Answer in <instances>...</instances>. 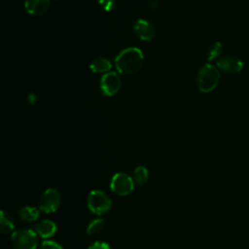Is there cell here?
Returning a JSON list of instances; mask_svg holds the SVG:
<instances>
[{"instance_id": "obj_1", "label": "cell", "mask_w": 249, "mask_h": 249, "mask_svg": "<svg viewBox=\"0 0 249 249\" xmlns=\"http://www.w3.org/2000/svg\"><path fill=\"white\" fill-rule=\"evenodd\" d=\"M144 54L136 47L126 48L119 53L115 58V65L119 73L124 75H134L143 66Z\"/></svg>"}, {"instance_id": "obj_2", "label": "cell", "mask_w": 249, "mask_h": 249, "mask_svg": "<svg viewBox=\"0 0 249 249\" xmlns=\"http://www.w3.org/2000/svg\"><path fill=\"white\" fill-rule=\"evenodd\" d=\"M219 80L220 73L218 68L211 64H205L199 69L197 73V88L201 92H210L217 87Z\"/></svg>"}, {"instance_id": "obj_3", "label": "cell", "mask_w": 249, "mask_h": 249, "mask_svg": "<svg viewBox=\"0 0 249 249\" xmlns=\"http://www.w3.org/2000/svg\"><path fill=\"white\" fill-rule=\"evenodd\" d=\"M11 240L15 249H36L38 234L30 229H19L12 233Z\"/></svg>"}, {"instance_id": "obj_4", "label": "cell", "mask_w": 249, "mask_h": 249, "mask_svg": "<svg viewBox=\"0 0 249 249\" xmlns=\"http://www.w3.org/2000/svg\"><path fill=\"white\" fill-rule=\"evenodd\" d=\"M89 209L95 215H103L107 213L112 206L111 199L102 191L93 190L89 192L87 197Z\"/></svg>"}, {"instance_id": "obj_5", "label": "cell", "mask_w": 249, "mask_h": 249, "mask_svg": "<svg viewBox=\"0 0 249 249\" xmlns=\"http://www.w3.org/2000/svg\"><path fill=\"white\" fill-rule=\"evenodd\" d=\"M110 188L113 193L124 196L133 191L134 181L128 174L118 172L113 175L110 182Z\"/></svg>"}, {"instance_id": "obj_6", "label": "cell", "mask_w": 249, "mask_h": 249, "mask_svg": "<svg viewBox=\"0 0 249 249\" xmlns=\"http://www.w3.org/2000/svg\"><path fill=\"white\" fill-rule=\"evenodd\" d=\"M60 200L59 192L56 189L50 188L42 194L39 199V209L47 214L53 213L59 207Z\"/></svg>"}, {"instance_id": "obj_7", "label": "cell", "mask_w": 249, "mask_h": 249, "mask_svg": "<svg viewBox=\"0 0 249 249\" xmlns=\"http://www.w3.org/2000/svg\"><path fill=\"white\" fill-rule=\"evenodd\" d=\"M100 89L105 96L115 95L122 87V81L120 76L115 72H107L103 74L99 84Z\"/></svg>"}, {"instance_id": "obj_8", "label": "cell", "mask_w": 249, "mask_h": 249, "mask_svg": "<svg viewBox=\"0 0 249 249\" xmlns=\"http://www.w3.org/2000/svg\"><path fill=\"white\" fill-rule=\"evenodd\" d=\"M132 28L135 35L142 41H151L155 37V28L152 23L146 19H137Z\"/></svg>"}, {"instance_id": "obj_9", "label": "cell", "mask_w": 249, "mask_h": 249, "mask_svg": "<svg viewBox=\"0 0 249 249\" xmlns=\"http://www.w3.org/2000/svg\"><path fill=\"white\" fill-rule=\"evenodd\" d=\"M51 0H24L25 11L35 17L44 15L50 8Z\"/></svg>"}, {"instance_id": "obj_10", "label": "cell", "mask_w": 249, "mask_h": 249, "mask_svg": "<svg viewBox=\"0 0 249 249\" xmlns=\"http://www.w3.org/2000/svg\"><path fill=\"white\" fill-rule=\"evenodd\" d=\"M217 66L225 73L235 74L242 69V62L235 57L226 56L217 61Z\"/></svg>"}, {"instance_id": "obj_11", "label": "cell", "mask_w": 249, "mask_h": 249, "mask_svg": "<svg viewBox=\"0 0 249 249\" xmlns=\"http://www.w3.org/2000/svg\"><path fill=\"white\" fill-rule=\"evenodd\" d=\"M34 231L40 237L47 239L53 236L56 232L57 226L53 221L49 219H44L36 224Z\"/></svg>"}, {"instance_id": "obj_12", "label": "cell", "mask_w": 249, "mask_h": 249, "mask_svg": "<svg viewBox=\"0 0 249 249\" xmlns=\"http://www.w3.org/2000/svg\"><path fill=\"white\" fill-rule=\"evenodd\" d=\"M112 68V63L106 57H96L89 64V69L93 73H107Z\"/></svg>"}, {"instance_id": "obj_13", "label": "cell", "mask_w": 249, "mask_h": 249, "mask_svg": "<svg viewBox=\"0 0 249 249\" xmlns=\"http://www.w3.org/2000/svg\"><path fill=\"white\" fill-rule=\"evenodd\" d=\"M39 214L40 213H39L38 208L35 207V206H30V205L23 206L18 211L19 218L22 221L27 222V223L36 221L38 219V217H39Z\"/></svg>"}, {"instance_id": "obj_14", "label": "cell", "mask_w": 249, "mask_h": 249, "mask_svg": "<svg viewBox=\"0 0 249 249\" xmlns=\"http://www.w3.org/2000/svg\"><path fill=\"white\" fill-rule=\"evenodd\" d=\"M149 179V171L145 166H137L133 171V181L137 185H144Z\"/></svg>"}, {"instance_id": "obj_15", "label": "cell", "mask_w": 249, "mask_h": 249, "mask_svg": "<svg viewBox=\"0 0 249 249\" xmlns=\"http://www.w3.org/2000/svg\"><path fill=\"white\" fill-rule=\"evenodd\" d=\"M14 223L13 221L6 216L5 212L2 210L1 211V222H0V231L2 233H10L14 230Z\"/></svg>"}, {"instance_id": "obj_16", "label": "cell", "mask_w": 249, "mask_h": 249, "mask_svg": "<svg viewBox=\"0 0 249 249\" xmlns=\"http://www.w3.org/2000/svg\"><path fill=\"white\" fill-rule=\"evenodd\" d=\"M103 226H104V220H103V219L99 218V219L92 220V221L88 225L87 232H88V234H89V235L97 234V233L100 232V231L103 229Z\"/></svg>"}, {"instance_id": "obj_17", "label": "cell", "mask_w": 249, "mask_h": 249, "mask_svg": "<svg viewBox=\"0 0 249 249\" xmlns=\"http://www.w3.org/2000/svg\"><path fill=\"white\" fill-rule=\"evenodd\" d=\"M221 52H222V45H221V43H219V42L214 43V44L210 47V49H209V51H208V53H207V60L210 61V60L215 59L216 57H218V56L220 55Z\"/></svg>"}, {"instance_id": "obj_18", "label": "cell", "mask_w": 249, "mask_h": 249, "mask_svg": "<svg viewBox=\"0 0 249 249\" xmlns=\"http://www.w3.org/2000/svg\"><path fill=\"white\" fill-rule=\"evenodd\" d=\"M98 4L105 12H111L116 8V0H98Z\"/></svg>"}, {"instance_id": "obj_19", "label": "cell", "mask_w": 249, "mask_h": 249, "mask_svg": "<svg viewBox=\"0 0 249 249\" xmlns=\"http://www.w3.org/2000/svg\"><path fill=\"white\" fill-rule=\"evenodd\" d=\"M40 249H63V247L53 240H45L41 243Z\"/></svg>"}, {"instance_id": "obj_20", "label": "cell", "mask_w": 249, "mask_h": 249, "mask_svg": "<svg viewBox=\"0 0 249 249\" xmlns=\"http://www.w3.org/2000/svg\"><path fill=\"white\" fill-rule=\"evenodd\" d=\"M88 249H110V245L104 241H95L90 244Z\"/></svg>"}]
</instances>
